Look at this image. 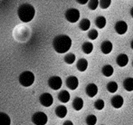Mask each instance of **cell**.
<instances>
[{
    "label": "cell",
    "mask_w": 133,
    "mask_h": 125,
    "mask_svg": "<svg viewBox=\"0 0 133 125\" xmlns=\"http://www.w3.org/2000/svg\"><path fill=\"white\" fill-rule=\"evenodd\" d=\"M16 27L21 32H19L15 28L14 32H13V35H14L15 39L16 41H19V42H25V41H27L30 37V35H31L29 27H26V25H17Z\"/></svg>",
    "instance_id": "obj_3"
},
{
    "label": "cell",
    "mask_w": 133,
    "mask_h": 125,
    "mask_svg": "<svg viewBox=\"0 0 133 125\" xmlns=\"http://www.w3.org/2000/svg\"><path fill=\"white\" fill-rule=\"evenodd\" d=\"M132 65H133V63H132Z\"/></svg>",
    "instance_id": "obj_36"
},
{
    "label": "cell",
    "mask_w": 133,
    "mask_h": 125,
    "mask_svg": "<svg viewBox=\"0 0 133 125\" xmlns=\"http://www.w3.org/2000/svg\"><path fill=\"white\" fill-rule=\"evenodd\" d=\"M77 2L81 5H85L87 2H89V0H83V1H82V0H77Z\"/></svg>",
    "instance_id": "obj_32"
},
{
    "label": "cell",
    "mask_w": 133,
    "mask_h": 125,
    "mask_svg": "<svg viewBox=\"0 0 133 125\" xmlns=\"http://www.w3.org/2000/svg\"><path fill=\"white\" fill-rule=\"evenodd\" d=\"M102 72V74H103L104 76H106V77H110V76H111L112 74H113L114 69L111 65L107 64V65H105V66H103Z\"/></svg>",
    "instance_id": "obj_20"
},
{
    "label": "cell",
    "mask_w": 133,
    "mask_h": 125,
    "mask_svg": "<svg viewBox=\"0 0 133 125\" xmlns=\"http://www.w3.org/2000/svg\"><path fill=\"white\" fill-rule=\"evenodd\" d=\"M18 80H19V83L22 86L29 87L35 82V74L30 71H25L20 74Z\"/></svg>",
    "instance_id": "obj_4"
},
{
    "label": "cell",
    "mask_w": 133,
    "mask_h": 125,
    "mask_svg": "<svg viewBox=\"0 0 133 125\" xmlns=\"http://www.w3.org/2000/svg\"><path fill=\"white\" fill-rule=\"evenodd\" d=\"M72 107L75 111H80L83 107V100L80 97H76L72 102Z\"/></svg>",
    "instance_id": "obj_17"
},
{
    "label": "cell",
    "mask_w": 133,
    "mask_h": 125,
    "mask_svg": "<svg viewBox=\"0 0 133 125\" xmlns=\"http://www.w3.org/2000/svg\"><path fill=\"white\" fill-rule=\"evenodd\" d=\"M99 4H100V1H98V0H91V1H89V8L91 10H95L98 7Z\"/></svg>",
    "instance_id": "obj_29"
},
{
    "label": "cell",
    "mask_w": 133,
    "mask_h": 125,
    "mask_svg": "<svg viewBox=\"0 0 133 125\" xmlns=\"http://www.w3.org/2000/svg\"><path fill=\"white\" fill-rule=\"evenodd\" d=\"M17 15L19 19L24 23H28L35 17V9L30 4H23L17 9Z\"/></svg>",
    "instance_id": "obj_2"
},
{
    "label": "cell",
    "mask_w": 133,
    "mask_h": 125,
    "mask_svg": "<svg viewBox=\"0 0 133 125\" xmlns=\"http://www.w3.org/2000/svg\"><path fill=\"white\" fill-rule=\"evenodd\" d=\"M130 47H131L132 50H133V40L131 41V43H130Z\"/></svg>",
    "instance_id": "obj_35"
},
{
    "label": "cell",
    "mask_w": 133,
    "mask_h": 125,
    "mask_svg": "<svg viewBox=\"0 0 133 125\" xmlns=\"http://www.w3.org/2000/svg\"><path fill=\"white\" fill-rule=\"evenodd\" d=\"M75 55L74 54H67L66 55L64 56V62L66 63H68V64H72V63H74V61H75Z\"/></svg>",
    "instance_id": "obj_26"
},
{
    "label": "cell",
    "mask_w": 133,
    "mask_h": 125,
    "mask_svg": "<svg viewBox=\"0 0 133 125\" xmlns=\"http://www.w3.org/2000/svg\"><path fill=\"white\" fill-rule=\"evenodd\" d=\"M104 105H105V102H104V101L102 100V99H99V100H97L96 102H94L95 109H97L98 111H101V110L103 109Z\"/></svg>",
    "instance_id": "obj_28"
},
{
    "label": "cell",
    "mask_w": 133,
    "mask_h": 125,
    "mask_svg": "<svg viewBox=\"0 0 133 125\" xmlns=\"http://www.w3.org/2000/svg\"><path fill=\"white\" fill-rule=\"evenodd\" d=\"M85 90H86V94L89 97H91V98L94 97L95 95L98 94V87H97V85L94 84V83H90V84H88L87 86H86Z\"/></svg>",
    "instance_id": "obj_11"
},
{
    "label": "cell",
    "mask_w": 133,
    "mask_h": 125,
    "mask_svg": "<svg viewBox=\"0 0 133 125\" xmlns=\"http://www.w3.org/2000/svg\"><path fill=\"white\" fill-rule=\"evenodd\" d=\"M90 27H91V22L89 19H86V18L82 19L79 24L80 29H82V31H87L90 28Z\"/></svg>",
    "instance_id": "obj_24"
},
{
    "label": "cell",
    "mask_w": 133,
    "mask_h": 125,
    "mask_svg": "<svg viewBox=\"0 0 133 125\" xmlns=\"http://www.w3.org/2000/svg\"><path fill=\"white\" fill-rule=\"evenodd\" d=\"M76 67H77V69L80 72H84V71H86V69L88 67V61L84 58H81L77 62Z\"/></svg>",
    "instance_id": "obj_18"
},
{
    "label": "cell",
    "mask_w": 133,
    "mask_h": 125,
    "mask_svg": "<svg viewBox=\"0 0 133 125\" xmlns=\"http://www.w3.org/2000/svg\"><path fill=\"white\" fill-rule=\"evenodd\" d=\"M96 122H97V118L95 115L91 114L89 116H87V118H86V123H87V125H95Z\"/></svg>",
    "instance_id": "obj_27"
},
{
    "label": "cell",
    "mask_w": 133,
    "mask_h": 125,
    "mask_svg": "<svg viewBox=\"0 0 133 125\" xmlns=\"http://www.w3.org/2000/svg\"><path fill=\"white\" fill-rule=\"evenodd\" d=\"M123 86H124L125 90L128 92H132L133 91V78L129 77L126 78L123 82Z\"/></svg>",
    "instance_id": "obj_19"
},
{
    "label": "cell",
    "mask_w": 133,
    "mask_h": 125,
    "mask_svg": "<svg viewBox=\"0 0 133 125\" xmlns=\"http://www.w3.org/2000/svg\"><path fill=\"white\" fill-rule=\"evenodd\" d=\"M82 48V51H83L84 54H86V55H90L93 50V44H91V43L85 42V43H83Z\"/></svg>",
    "instance_id": "obj_23"
},
{
    "label": "cell",
    "mask_w": 133,
    "mask_h": 125,
    "mask_svg": "<svg viewBox=\"0 0 133 125\" xmlns=\"http://www.w3.org/2000/svg\"><path fill=\"white\" fill-rule=\"evenodd\" d=\"M130 15H131V16L133 17V7L131 8V10H130Z\"/></svg>",
    "instance_id": "obj_34"
},
{
    "label": "cell",
    "mask_w": 133,
    "mask_h": 125,
    "mask_svg": "<svg viewBox=\"0 0 133 125\" xmlns=\"http://www.w3.org/2000/svg\"><path fill=\"white\" fill-rule=\"evenodd\" d=\"M123 102H124V100H123L122 97H121V95H116V96L112 97L110 103H111V105L113 106L114 108L119 109V108L122 107Z\"/></svg>",
    "instance_id": "obj_12"
},
{
    "label": "cell",
    "mask_w": 133,
    "mask_h": 125,
    "mask_svg": "<svg viewBox=\"0 0 133 125\" xmlns=\"http://www.w3.org/2000/svg\"><path fill=\"white\" fill-rule=\"evenodd\" d=\"M79 85V80L76 76H69L66 79V86L71 90H75Z\"/></svg>",
    "instance_id": "obj_9"
},
{
    "label": "cell",
    "mask_w": 133,
    "mask_h": 125,
    "mask_svg": "<svg viewBox=\"0 0 133 125\" xmlns=\"http://www.w3.org/2000/svg\"><path fill=\"white\" fill-rule=\"evenodd\" d=\"M98 31H96L95 29H92V30H91L89 32V34H88V36H89L90 39H91V40H95V39L98 37Z\"/></svg>",
    "instance_id": "obj_31"
},
{
    "label": "cell",
    "mask_w": 133,
    "mask_h": 125,
    "mask_svg": "<svg viewBox=\"0 0 133 125\" xmlns=\"http://www.w3.org/2000/svg\"><path fill=\"white\" fill-rule=\"evenodd\" d=\"M63 81L59 76H52L48 80V85L52 90H59L62 87Z\"/></svg>",
    "instance_id": "obj_7"
},
{
    "label": "cell",
    "mask_w": 133,
    "mask_h": 125,
    "mask_svg": "<svg viewBox=\"0 0 133 125\" xmlns=\"http://www.w3.org/2000/svg\"><path fill=\"white\" fill-rule=\"evenodd\" d=\"M101 50L104 55H109L112 51V44L110 41H104L102 43L101 45Z\"/></svg>",
    "instance_id": "obj_14"
},
{
    "label": "cell",
    "mask_w": 133,
    "mask_h": 125,
    "mask_svg": "<svg viewBox=\"0 0 133 125\" xmlns=\"http://www.w3.org/2000/svg\"><path fill=\"white\" fill-rule=\"evenodd\" d=\"M116 63H117V64L121 67L126 66L129 63L128 55H125V54H121V55H119V56L117 57V59H116Z\"/></svg>",
    "instance_id": "obj_13"
},
{
    "label": "cell",
    "mask_w": 133,
    "mask_h": 125,
    "mask_svg": "<svg viewBox=\"0 0 133 125\" xmlns=\"http://www.w3.org/2000/svg\"><path fill=\"white\" fill-rule=\"evenodd\" d=\"M47 120V115L43 111H37L32 116V122L35 125H45Z\"/></svg>",
    "instance_id": "obj_5"
},
{
    "label": "cell",
    "mask_w": 133,
    "mask_h": 125,
    "mask_svg": "<svg viewBox=\"0 0 133 125\" xmlns=\"http://www.w3.org/2000/svg\"><path fill=\"white\" fill-rule=\"evenodd\" d=\"M65 18L70 23H76L80 18V11L76 8H70L65 12Z\"/></svg>",
    "instance_id": "obj_6"
},
{
    "label": "cell",
    "mask_w": 133,
    "mask_h": 125,
    "mask_svg": "<svg viewBox=\"0 0 133 125\" xmlns=\"http://www.w3.org/2000/svg\"><path fill=\"white\" fill-rule=\"evenodd\" d=\"M39 101H40V103L42 104L44 107H49L53 104L54 102V98L50 94L48 93H44V94L40 95V98H39Z\"/></svg>",
    "instance_id": "obj_8"
},
{
    "label": "cell",
    "mask_w": 133,
    "mask_h": 125,
    "mask_svg": "<svg viewBox=\"0 0 133 125\" xmlns=\"http://www.w3.org/2000/svg\"><path fill=\"white\" fill-rule=\"evenodd\" d=\"M107 90L109 91L111 94L117 92L118 90V83L116 82H110V83L107 84Z\"/></svg>",
    "instance_id": "obj_25"
},
{
    "label": "cell",
    "mask_w": 133,
    "mask_h": 125,
    "mask_svg": "<svg viewBox=\"0 0 133 125\" xmlns=\"http://www.w3.org/2000/svg\"><path fill=\"white\" fill-rule=\"evenodd\" d=\"M72 46V39L66 35H59L54 37L53 47L58 54H64L70 50Z\"/></svg>",
    "instance_id": "obj_1"
},
{
    "label": "cell",
    "mask_w": 133,
    "mask_h": 125,
    "mask_svg": "<svg viewBox=\"0 0 133 125\" xmlns=\"http://www.w3.org/2000/svg\"><path fill=\"white\" fill-rule=\"evenodd\" d=\"M63 125H74V123H72L71 121H65Z\"/></svg>",
    "instance_id": "obj_33"
},
{
    "label": "cell",
    "mask_w": 133,
    "mask_h": 125,
    "mask_svg": "<svg viewBox=\"0 0 133 125\" xmlns=\"http://www.w3.org/2000/svg\"><path fill=\"white\" fill-rule=\"evenodd\" d=\"M58 99H59L60 102H68L70 101V94H69L67 91L63 90L61 91V92L58 94Z\"/></svg>",
    "instance_id": "obj_16"
},
{
    "label": "cell",
    "mask_w": 133,
    "mask_h": 125,
    "mask_svg": "<svg viewBox=\"0 0 133 125\" xmlns=\"http://www.w3.org/2000/svg\"><path fill=\"white\" fill-rule=\"evenodd\" d=\"M11 120L5 113H0V125H10Z\"/></svg>",
    "instance_id": "obj_21"
},
{
    "label": "cell",
    "mask_w": 133,
    "mask_h": 125,
    "mask_svg": "<svg viewBox=\"0 0 133 125\" xmlns=\"http://www.w3.org/2000/svg\"><path fill=\"white\" fill-rule=\"evenodd\" d=\"M110 4H111L110 0H102V1H100V6L102 9H106L110 6Z\"/></svg>",
    "instance_id": "obj_30"
},
{
    "label": "cell",
    "mask_w": 133,
    "mask_h": 125,
    "mask_svg": "<svg viewBox=\"0 0 133 125\" xmlns=\"http://www.w3.org/2000/svg\"><path fill=\"white\" fill-rule=\"evenodd\" d=\"M128 30V25L124 21H118L115 25V31L119 35H124Z\"/></svg>",
    "instance_id": "obj_10"
},
{
    "label": "cell",
    "mask_w": 133,
    "mask_h": 125,
    "mask_svg": "<svg viewBox=\"0 0 133 125\" xmlns=\"http://www.w3.org/2000/svg\"><path fill=\"white\" fill-rule=\"evenodd\" d=\"M106 23H107L106 18L104 17V16H98V17L95 19V25H96L97 27L100 29L105 27Z\"/></svg>",
    "instance_id": "obj_22"
},
{
    "label": "cell",
    "mask_w": 133,
    "mask_h": 125,
    "mask_svg": "<svg viewBox=\"0 0 133 125\" xmlns=\"http://www.w3.org/2000/svg\"><path fill=\"white\" fill-rule=\"evenodd\" d=\"M55 114L58 118H64L67 114V108L64 105H59L55 108Z\"/></svg>",
    "instance_id": "obj_15"
}]
</instances>
